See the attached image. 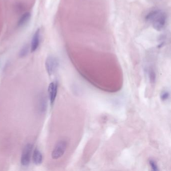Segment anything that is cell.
I'll return each instance as SVG.
<instances>
[{
    "mask_svg": "<svg viewBox=\"0 0 171 171\" xmlns=\"http://www.w3.org/2000/svg\"><path fill=\"white\" fill-rule=\"evenodd\" d=\"M32 150L33 145L31 144H27L23 148L21 157V163L24 166H27L30 163Z\"/></svg>",
    "mask_w": 171,
    "mask_h": 171,
    "instance_id": "4",
    "label": "cell"
},
{
    "mask_svg": "<svg viewBox=\"0 0 171 171\" xmlns=\"http://www.w3.org/2000/svg\"><path fill=\"white\" fill-rule=\"evenodd\" d=\"M31 16V15L30 12H26L23 14L18 20V22L17 23L18 27H22L23 26H24L29 22Z\"/></svg>",
    "mask_w": 171,
    "mask_h": 171,
    "instance_id": "9",
    "label": "cell"
},
{
    "mask_svg": "<svg viewBox=\"0 0 171 171\" xmlns=\"http://www.w3.org/2000/svg\"><path fill=\"white\" fill-rule=\"evenodd\" d=\"M169 96H170V94L168 90H163L160 93V98L162 101L165 102L169 99Z\"/></svg>",
    "mask_w": 171,
    "mask_h": 171,
    "instance_id": "12",
    "label": "cell"
},
{
    "mask_svg": "<svg viewBox=\"0 0 171 171\" xmlns=\"http://www.w3.org/2000/svg\"><path fill=\"white\" fill-rule=\"evenodd\" d=\"M58 90V84L57 82H51L48 87L49 98L50 99L51 105H53L56 99Z\"/></svg>",
    "mask_w": 171,
    "mask_h": 171,
    "instance_id": "6",
    "label": "cell"
},
{
    "mask_svg": "<svg viewBox=\"0 0 171 171\" xmlns=\"http://www.w3.org/2000/svg\"><path fill=\"white\" fill-rule=\"evenodd\" d=\"M146 21L151 24L153 28L157 31L163 30L166 25L167 16L160 10H154L145 16Z\"/></svg>",
    "mask_w": 171,
    "mask_h": 171,
    "instance_id": "1",
    "label": "cell"
},
{
    "mask_svg": "<svg viewBox=\"0 0 171 171\" xmlns=\"http://www.w3.org/2000/svg\"><path fill=\"white\" fill-rule=\"evenodd\" d=\"M33 160L35 165H40L42 163L43 156L41 151L38 148H35L33 153Z\"/></svg>",
    "mask_w": 171,
    "mask_h": 171,
    "instance_id": "8",
    "label": "cell"
},
{
    "mask_svg": "<svg viewBox=\"0 0 171 171\" xmlns=\"http://www.w3.org/2000/svg\"><path fill=\"white\" fill-rule=\"evenodd\" d=\"M28 52H29V46L27 44H26V45L23 46V47L20 50L19 55L20 57H24L25 56H27Z\"/></svg>",
    "mask_w": 171,
    "mask_h": 171,
    "instance_id": "11",
    "label": "cell"
},
{
    "mask_svg": "<svg viewBox=\"0 0 171 171\" xmlns=\"http://www.w3.org/2000/svg\"><path fill=\"white\" fill-rule=\"evenodd\" d=\"M148 163H149V165H150L151 168V169H153V171H159V168H158V166H157V162L154 160H153L152 159H150L149 160H148Z\"/></svg>",
    "mask_w": 171,
    "mask_h": 171,
    "instance_id": "13",
    "label": "cell"
},
{
    "mask_svg": "<svg viewBox=\"0 0 171 171\" xmlns=\"http://www.w3.org/2000/svg\"><path fill=\"white\" fill-rule=\"evenodd\" d=\"M66 141L65 140H61L56 144L52 152L51 156L54 160L57 159L62 157L64 154L67 148Z\"/></svg>",
    "mask_w": 171,
    "mask_h": 171,
    "instance_id": "2",
    "label": "cell"
},
{
    "mask_svg": "<svg viewBox=\"0 0 171 171\" xmlns=\"http://www.w3.org/2000/svg\"><path fill=\"white\" fill-rule=\"evenodd\" d=\"M59 61L57 58L53 56H49L45 61L46 71L49 75H52L56 72L59 67Z\"/></svg>",
    "mask_w": 171,
    "mask_h": 171,
    "instance_id": "3",
    "label": "cell"
},
{
    "mask_svg": "<svg viewBox=\"0 0 171 171\" xmlns=\"http://www.w3.org/2000/svg\"><path fill=\"white\" fill-rule=\"evenodd\" d=\"M147 70L150 82L153 84L155 83L156 78H157V75H156V71L154 70V68L151 66H150L148 67Z\"/></svg>",
    "mask_w": 171,
    "mask_h": 171,
    "instance_id": "10",
    "label": "cell"
},
{
    "mask_svg": "<svg viewBox=\"0 0 171 171\" xmlns=\"http://www.w3.org/2000/svg\"><path fill=\"white\" fill-rule=\"evenodd\" d=\"M41 32L40 29H38L35 32L32 37V41L31 43L30 50L31 52H34L38 48L40 43Z\"/></svg>",
    "mask_w": 171,
    "mask_h": 171,
    "instance_id": "7",
    "label": "cell"
},
{
    "mask_svg": "<svg viewBox=\"0 0 171 171\" xmlns=\"http://www.w3.org/2000/svg\"><path fill=\"white\" fill-rule=\"evenodd\" d=\"M37 108L40 114H44L46 112L47 108V98L45 93H41L37 97Z\"/></svg>",
    "mask_w": 171,
    "mask_h": 171,
    "instance_id": "5",
    "label": "cell"
}]
</instances>
